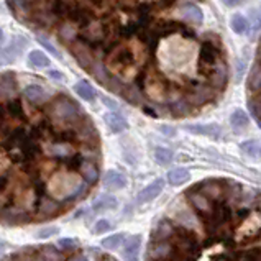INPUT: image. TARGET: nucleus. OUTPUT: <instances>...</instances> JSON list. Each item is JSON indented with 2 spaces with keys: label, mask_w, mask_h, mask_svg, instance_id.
I'll list each match as a JSON object with an SVG mask.
<instances>
[{
  "label": "nucleus",
  "mask_w": 261,
  "mask_h": 261,
  "mask_svg": "<svg viewBox=\"0 0 261 261\" xmlns=\"http://www.w3.org/2000/svg\"><path fill=\"white\" fill-rule=\"evenodd\" d=\"M202 0H23L18 17L55 28L102 86L151 115L191 117L228 84L222 36Z\"/></svg>",
  "instance_id": "f257e3e1"
},
{
  "label": "nucleus",
  "mask_w": 261,
  "mask_h": 261,
  "mask_svg": "<svg viewBox=\"0 0 261 261\" xmlns=\"http://www.w3.org/2000/svg\"><path fill=\"white\" fill-rule=\"evenodd\" d=\"M150 259H261V191L207 179L160 220Z\"/></svg>",
  "instance_id": "f03ea898"
},
{
  "label": "nucleus",
  "mask_w": 261,
  "mask_h": 261,
  "mask_svg": "<svg viewBox=\"0 0 261 261\" xmlns=\"http://www.w3.org/2000/svg\"><path fill=\"white\" fill-rule=\"evenodd\" d=\"M89 188L91 186L86 182L81 171L66 165L59 166L46 177L43 184V196L66 208L68 205L71 207V204L77 202L79 199H83L89 192Z\"/></svg>",
  "instance_id": "7ed1b4c3"
},
{
  "label": "nucleus",
  "mask_w": 261,
  "mask_h": 261,
  "mask_svg": "<svg viewBox=\"0 0 261 261\" xmlns=\"http://www.w3.org/2000/svg\"><path fill=\"white\" fill-rule=\"evenodd\" d=\"M248 106L261 123V41L256 49V59L248 76Z\"/></svg>",
  "instance_id": "20e7f679"
},
{
  "label": "nucleus",
  "mask_w": 261,
  "mask_h": 261,
  "mask_svg": "<svg viewBox=\"0 0 261 261\" xmlns=\"http://www.w3.org/2000/svg\"><path fill=\"white\" fill-rule=\"evenodd\" d=\"M79 171H81V174H83V177L86 179V182L89 186H94L97 181H99V173H100L99 161H95V160H84L83 163H81Z\"/></svg>",
  "instance_id": "39448f33"
},
{
  "label": "nucleus",
  "mask_w": 261,
  "mask_h": 261,
  "mask_svg": "<svg viewBox=\"0 0 261 261\" xmlns=\"http://www.w3.org/2000/svg\"><path fill=\"white\" fill-rule=\"evenodd\" d=\"M23 95L25 99L33 103V106H36V103H43V102H49L53 97H51L41 86L38 84H30L23 89Z\"/></svg>",
  "instance_id": "423d86ee"
},
{
  "label": "nucleus",
  "mask_w": 261,
  "mask_h": 261,
  "mask_svg": "<svg viewBox=\"0 0 261 261\" xmlns=\"http://www.w3.org/2000/svg\"><path fill=\"white\" fill-rule=\"evenodd\" d=\"M163 188H165V181L163 179H156L153 181L150 186H146V188L138 194V202L140 204H146V202H151L153 199H156L161 194Z\"/></svg>",
  "instance_id": "0eeeda50"
},
{
  "label": "nucleus",
  "mask_w": 261,
  "mask_h": 261,
  "mask_svg": "<svg viewBox=\"0 0 261 261\" xmlns=\"http://www.w3.org/2000/svg\"><path fill=\"white\" fill-rule=\"evenodd\" d=\"M103 186L112 191L123 189L126 186V177L120 173H117V171H109L106 177H103Z\"/></svg>",
  "instance_id": "6e6552de"
},
{
  "label": "nucleus",
  "mask_w": 261,
  "mask_h": 261,
  "mask_svg": "<svg viewBox=\"0 0 261 261\" xmlns=\"http://www.w3.org/2000/svg\"><path fill=\"white\" fill-rule=\"evenodd\" d=\"M106 122H107V126L110 128L112 133H120V132L126 130V126H128L125 118L120 114H117V112H110V114H107Z\"/></svg>",
  "instance_id": "1a4fd4ad"
},
{
  "label": "nucleus",
  "mask_w": 261,
  "mask_h": 261,
  "mask_svg": "<svg viewBox=\"0 0 261 261\" xmlns=\"http://www.w3.org/2000/svg\"><path fill=\"white\" fill-rule=\"evenodd\" d=\"M191 179V173L186 168H176L168 173V182L171 186H182Z\"/></svg>",
  "instance_id": "9d476101"
},
{
  "label": "nucleus",
  "mask_w": 261,
  "mask_h": 261,
  "mask_svg": "<svg viewBox=\"0 0 261 261\" xmlns=\"http://www.w3.org/2000/svg\"><path fill=\"white\" fill-rule=\"evenodd\" d=\"M140 245H141V237L140 235H135L126 240V245H125V250H123V256L126 259H135L138 251H140Z\"/></svg>",
  "instance_id": "9b49d317"
},
{
  "label": "nucleus",
  "mask_w": 261,
  "mask_h": 261,
  "mask_svg": "<svg viewBox=\"0 0 261 261\" xmlns=\"http://www.w3.org/2000/svg\"><path fill=\"white\" fill-rule=\"evenodd\" d=\"M74 91H76V94L81 97V99L84 100H94L95 99V91L94 87L87 83V81H81V83H77L76 86H74Z\"/></svg>",
  "instance_id": "f8f14e48"
},
{
  "label": "nucleus",
  "mask_w": 261,
  "mask_h": 261,
  "mask_svg": "<svg viewBox=\"0 0 261 261\" xmlns=\"http://www.w3.org/2000/svg\"><path fill=\"white\" fill-rule=\"evenodd\" d=\"M28 63L33 66V68H48L49 66V58L40 49H35L28 55Z\"/></svg>",
  "instance_id": "ddd939ff"
},
{
  "label": "nucleus",
  "mask_w": 261,
  "mask_h": 261,
  "mask_svg": "<svg viewBox=\"0 0 261 261\" xmlns=\"http://www.w3.org/2000/svg\"><path fill=\"white\" fill-rule=\"evenodd\" d=\"M230 25H232V30L237 33V35H243V33H247L248 32V28H250V23H248V20L243 17L242 13H235L232 20H230Z\"/></svg>",
  "instance_id": "4468645a"
},
{
  "label": "nucleus",
  "mask_w": 261,
  "mask_h": 261,
  "mask_svg": "<svg viewBox=\"0 0 261 261\" xmlns=\"http://www.w3.org/2000/svg\"><path fill=\"white\" fill-rule=\"evenodd\" d=\"M117 204V199L115 197H110V196H103L100 199H97L94 202V211L95 212H102V211H112L115 208Z\"/></svg>",
  "instance_id": "2eb2a0df"
},
{
  "label": "nucleus",
  "mask_w": 261,
  "mask_h": 261,
  "mask_svg": "<svg viewBox=\"0 0 261 261\" xmlns=\"http://www.w3.org/2000/svg\"><path fill=\"white\" fill-rule=\"evenodd\" d=\"M188 130L194 132V133H199V135H212V137H217L219 135V126L215 125H188Z\"/></svg>",
  "instance_id": "dca6fc26"
},
{
  "label": "nucleus",
  "mask_w": 261,
  "mask_h": 261,
  "mask_svg": "<svg viewBox=\"0 0 261 261\" xmlns=\"http://www.w3.org/2000/svg\"><path fill=\"white\" fill-rule=\"evenodd\" d=\"M154 160H156L158 165L166 166V165H169L171 161H173V153H171L169 150H166V148H156V150H154Z\"/></svg>",
  "instance_id": "f3484780"
},
{
  "label": "nucleus",
  "mask_w": 261,
  "mask_h": 261,
  "mask_svg": "<svg viewBox=\"0 0 261 261\" xmlns=\"http://www.w3.org/2000/svg\"><path fill=\"white\" fill-rule=\"evenodd\" d=\"M122 242H123V233H115V235H110L109 238H103L102 247L107 250H115L120 247Z\"/></svg>",
  "instance_id": "a211bd4d"
},
{
  "label": "nucleus",
  "mask_w": 261,
  "mask_h": 261,
  "mask_svg": "<svg viewBox=\"0 0 261 261\" xmlns=\"http://www.w3.org/2000/svg\"><path fill=\"white\" fill-rule=\"evenodd\" d=\"M230 122H232L235 128H243V126L248 125V117L243 110H235L232 114V118H230Z\"/></svg>",
  "instance_id": "6ab92c4d"
},
{
  "label": "nucleus",
  "mask_w": 261,
  "mask_h": 261,
  "mask_svg": "<svg viewBox=\"0 0 261 261\" xmlns=\"http://www.w3.org/2000/svg\"><path fill=\"white\" fill-rule=\"evenodd\" d=\"M110 222L109 220H99L95 223V227H94V233H97V235H100V233H106V232H109L110 230Z\"/></svg>",
  "instance_id": "aec40b11"
},
{
  "label": "nucleus",
  "mask_w": 261,
  "mask_h": 261,
  "mask_svg": "<svg viewBox=\"0 0 261 261\" xmlns=\"http://www.w3.org/2000/svg\"><path fill=\"white\" fill-rule=\"evenodd\" d=\"M58 228L56 227H49V228H43L41 232H38V238H48L51 235H56Z\"/></svg>",
  "instance_id": "412c9836"
},
{
  "label": "nucleus",
  "mask_w": 261,
  "mask_h": 261,
  "mask_svg": "<svg viewBox=\"0 0 261 261\" xmlns=\"http://www.w3.org/2000/svg\"><path fill=\"white\" fill-rule=\"evenodd\" d=\"M255 141H247V143H243L242 145V150L243 151H247L248 154H255V151H256V148H255Z\"/></svg>",
  "instance_id": "4be33fe9"
},
{
  "label": "nucleus",
  "mask_w": 261,
  "mask_h": 261,
  "mask_svg": "<svg viewBox=\"0 0 261 261\" xmlns=\"http://www.w3.org/2000/svg\"><path fill=\"white\" fill-rule=\"evenodd\" d=\"M59 245H61L63 248H76V242H74L72 238H69V240L68 238H63V240L59 242Z\"/></svg>",
  "instance_id": "5701e85b"
},
{
  "label": "nucleus",
  "mask_w": 261,
  "mask_h": 261,
  "mask_svg": "<svg viewBox=\"0 0 261 261\" xmlns=\"http://www.w3.org/2000/svg\"><path fill=\"white\" fill-rule=\"evenodd\" d=\"M40 43L43 44V46H46V48H48V49L51 51V53H55V55H58V53H56V49H55L53 46H51V44H49V43H48L46 40H43V38H41V40H40ZM58 56H59V55H58Z\"/></svg>",
  "instance_id": "b1692460"
},
{
  "label": "nucleus",
  "mask_w": 261,
  "mask_h": 261,
  "mask_svg": "<svg viewBox=\"0 0 261 261\" xmlns=\"http://www.w3.org/2000/svg\"><path fill=\"white\" fill-rule=\"evenodd\" d=\"M225 2V5H228V7H237V5H240L243 0H223Z\"/></svg>",
  "instance_id": "393cba45"
},
{
  "label": "nucleus",
  "mask_w": 261,
  "mask_h": 261,
  "mask_svg": "<svg viewBox=\"0 0 261 261\" xmlns=\"http://www.w3.org/2000/svg\"><path fill=\"white\" fill-rule=\"evenodd\" d=\"M49 76L53 77V79H59V81H63V79H64L63 74H61V72H58V71H51V72H49Z\"/></svg>",
  "instance_id": "a878e982"
},
{
  "label": "nucleus",
  "mask_w": 261,
  "mask_h": 261,
  "mask_svg": "<svg viewBox=\"0 0 261 261\" xmlns=\"http://www.w3.org/2000/svg\"><path fill=\"white\" fill-rule=\"evenodd\" d=\"M2 38H4V33H2V30H0V41H2Z\"/></svg>",
  "instance_id": "bb28decb"
},
{
  "label": "nucleus",
  "mask_w": 261,
  "mask_h": 261,
  "mask_svg": "<svg viewBox=\"0 0 261 261\" xmlns=\"http://www.w3.org/2000/svg\"><path fill=\"white\" fill-rule=\"evenodd\" d=\"M259 153H261V150H259Z\"/></svg>",
  "instance_id": "cd10ccee"
}]
</instances>
